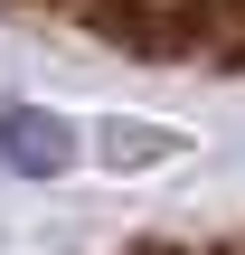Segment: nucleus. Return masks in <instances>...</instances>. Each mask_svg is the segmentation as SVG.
<instances>
[{"instance_id":"obj_1","label":"nucleus","mask_w":245,"mask_h":255,"mask_svg":"<svg viewBox=\"0 0 245 255\" xmlns=\"http://www.w3.org/2000/svg\"><path fill=\"white\" fill-rule=\"evenodd\" d=\"M0 161H9L19 180H66L76 132H66L47 104H0Z\"/></svg>"},{"instance_id":"obj_2","label":"nucleus","mask_w":245,"mask_h":255,"mask_svg":"<svg viewBox=\"0 0 245 255\" xmlns=\"http://www.w3.org/2000/svg\"><path fill=\"white\" fill-rule=\"evenodd\" d=\"M57 9H76V19H104V28L123 38V28H142V19H161V9H179V0H57Z\"/></svg>"}]
</instances>
